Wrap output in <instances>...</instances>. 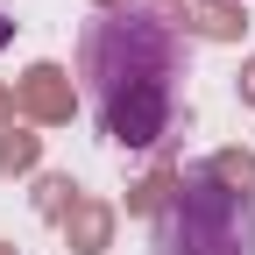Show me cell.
<instances>
[{
  "label": "cell",
  "mask_w": 255,
  "mask_h": 255,
  "mask_svg": "<svg viewBox=\"0 0 255 255\" xmlns=\"http://www.w3.org/2000/svg\"><path fill=\"white\" fill-rule=\"evenodd\" d=\"M184 71H191V50L184 36L128 0V7H100L78 36V85H85V107L100 121V135L121 149H156L177 128L184 114Z\"/></svg>",
  "instance_id": "6da1fadb"
},
{
  "label": "cell",
  "mask_w": 255,
  "mask_h": 255,
  "mask_svg": "<svg viewBox=\"0 0 255 255\" xmlns=\"http://www.w3.org/2000/svg\"><path fill=\"white\" fill-rule=\"evenodd\" d=\"M156 255H255V199L227 170H184L149 213Z\"/></svg>",
  "instance_id": "7a4b0ae2"
},
{
  "label": "cell",
  "mask_w": 255,
  "mask_h": 255,
  "mask_svg": "<svg viewBox=\"0 0 255 255\" xmlns=\"http://www.w3.org/2000/svg\"><path fill=\"white\" fill-rule=\"evenodd\" d=\"M7 43H14V21H7V14H0V50H7Z\"/></svg>",
  "instance_id": "3957f363"
}]
</instances>
